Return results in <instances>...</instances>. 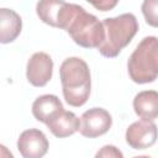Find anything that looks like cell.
<instances>
[{
    "label": "cell",
    "instance_id": "obj_7",
    "mask_svg": "<svg viewBox=\"0 0 158 158\" xmlns=\"http://www.w3.org/2000/svg\"><path fill=\"white\" fill-rule=\"evenodd\" d=\"M53 60L49 54L44 52H36L31 56L26 67V77L30 84L42 88L52 78Z\"/></svg>",
    "mask_w": 158,
    "mask_h": 158
},
{
    "label": "cell",
    "instance_id": "obj_3",
    "mask_svg": "<svg viewBox=\"0 0 158 158\" xmlns=\"http://www.w3.org/2000/svg\"><path fill=\"white\" fill-rule=\"evenodd\" d=\"M102 23L105 27V40L98 47V51L107 58L117 57L138 31L137 19L131 12L107 17Z\"/></svg>",
    "mask_w": 158,
    "mask_h": 158
},
{
    "label": "cell",
    "instance_id": "obj_5",
    "mask_svg": "<svg viewBox=\"0 0 158 158\" xmlns=\"http://www.w3.org/2000/svg\"><path fill=\"white\" fill-rule=\"evenodd\" d=\"M112 125V117L102 107H93L86 110L80 117L79 132L88 138H95L105 135Z\"/></svg>",
    "mask_w": 158,
    "mask_h": 158
},
{
    "label": "cell",
    "instance_id": "obj_14",
    "mask_svg": "<svg viewBox=\"0 0 158 158\" xmlns=\"http://www.w3.org/2000/svg\"><path fill=\"white\" fill-rule=\"evenodd\" d=\"M141 10L146 22L158 28V0H143Z\"/></svg>",
    "mask_w": 158,
    "mask_h": 158
},
{
    "label": "cell",
    "instance_id": "obj_16",
    "mask_svg": "<svg viewBox=\"0 0 158 158\" xmlns=\"http://www.w3.org/2000/svg\"><path fill=\"white\" fill-rule=\"evenodd\" d=\"M96 157H118L122 158V153L115 146H104L101 151L96 153Z\"/></svg>",
    "mask_w": 158,
    "mask_h": 158
},
{
    "label": "cell",
    "instance_id": "obj_11",
    "mask_svg": "<svg viewBox=\"0 0 158 158\" xmlns=\"http://www.w3.org/2000/svg\"><path fill=\"white\" fill-rule=\"evenodd\" d=\"M22 30V20L17 12L2 7L0 10V42L10 43L17 38Z\"/></svg>",
    "mask_w": 158,
    "mask_h": 158
},
{
    "label": "cell",
    "instance_id": "obj_6",
    "mask_svg": "<svg viewBox=\"0 0 158 158\" xmlns=\"http://www.w3.org/2000/svg\"><path fill=\"white\" fill-rule=\"evenodd\" d=\"M157 138V125L149 120L136 121L126 130V142L133 149H147L156 143Z\"/></svg>",
    "mask_w": 158,
    "mask_h": 158
},
{
    "label": "cell",
    "instance_id": "obj_13",
    "mask_svg": "<svg viewBox=\"0 0 158 158\" xmlns=\"http://www.w3.org/2000/svg\"><path fill=\"white\" fill-rule=\"evenodd\" d=\"M64 0H38L36 12L40 20L52 27H58V16L64 6Z\"/></svg>",
    "mask_w": 158,
    "mask_h": 158
},
{
    "label": "cell",
    "instance_id": "obj_2",
    "mask_svg": "<svg viewBox=\"0 0 158 158\" xmlns=\"http://www.w3.org/2000/svg\"><path fill=\"white\" fill-rule=\"evenodd\" d=\"M63 96L68 105L83 106L90 95L91 78L88 64L79 57L64 59L59 68Z\"/></svg>",
    "mask_w": 158,
    "mask_h": 158
},
{
    "label": "cell",
    "instance_id": "obj_15",
    "mask_svg": "<svg viewBox=\"0 0 158 158\" xmlns=\"http://www.w3.org/2000/svg\"><path fill=\"white\" fill-rule=\"evenodd\" d=\"M86 1L99 11H110L118 2V0H86Z\"/></svg>",
    "mask_w": 158,
    "mask_h": 158
},
{
    "label": "cell",
    "instance_id": "obj_4",
    "mask_svg": "<svg viewBox=\"0 0 158 158\" xmlns=\"http://www.w3.org/2000/svg\"><path fill=\"white\" fill-rule=\"evenodd\" d=\"M130 78L137 84L152 83L158 78V38L144 37L127 62Z\"/></svg>",
    "mask_w": 158,
    "mask_h": 158
},
{
    "label": "cell",
    "instance_id": "obj_9",
    "mask_svg": "<svg viewBox=\"0 0 158 158\" xmlns=\"http://www.w3.org/2000/svg\"><path fill=\"white\" fill-rule=\"evenodd\" d=\"M48 130L58 138H65L74 135L80 128V120L72 111H65L64 109L59 111L53 118L47 123Z\"/></svg>",
    "mask_w": 158,
    "mask_h": 158
},
{
    "label": "cell",
    "instance_id": "obj_12",
    "mask_svg": "<svg viewBox=\"0 0 158 158\" xmlns=\"http://www.w3.org/2000/svg\"><path fill=\"white\" fill-rule=\"evenodd\" d=\"M133 109L138 117L142 120L153 121L158 117V91L143 90L139 91L133 99Z\"/></svg>",
    "mask_w": 158,
    "mask_h": 158
},
{
    "label": "cell",
    "instance_id": "obj_8",
    "mask_svg": "<svg viewBox=\"0 0 158 158\" xmlns=\"http://www.w3.org/2000/svg\"><path fill=\"white\" fill-rule=\"evenodd\" d=\"M46 135L37 128L23 131L17 139V149L23 158H41L48 151Z\"/></svg>",
    "mask_w": 158,
    "mask_h": 158
},
{
    "label": "cell",
    "instance_id": "obj_1",
    "mask_svg": "<svg viewBox=\"0 0 158 158\" xmlns=\"http://www.w3.org/2000/svg\"><path fill=\"white\" fill-rule=\"evenodd\" d=\"M58 28L69 33L72 40L84 48H98L105 40L104 23L77 4H64L58 16Z\"/></svg>",
    "mask_w": 158,
    "mask_h": 158
},
{
    "label": "cell",
    "instance_id": "obj_10",
    "mask_svg": "<svg viewBox=\"0 0 158 158\" xmlns=\"http://www.w3.org/2000/svg\"><path fill=\"white\" fill-rule=\"evenodd\" d=\"M63 104L58 99L57 95L46 94L38 96L32 104V115L40 122L47 123L51 118H53L59 111H62Z\"/></svg>",
    "mask_w": 158,
    "mask_h": 158
}]
</instances>
